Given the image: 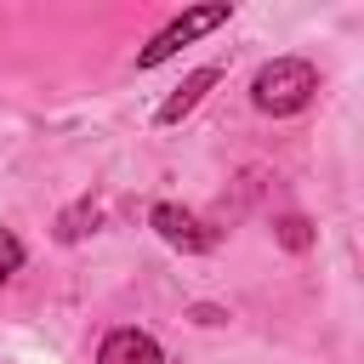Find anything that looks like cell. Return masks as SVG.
<instances>
[{
  "instance_id": "4",
  "label": "cell",
  "mask_w": 364,
  "mask_h": 364,
  "mask_svg": "<svg viewBox=\"0 0 364 364\" xmlns=\"http://www.w3.org/2000/svg\"><path fill=\"white\" fill-rule=\"evenodd\" d=\"M97 364H165V353H159V341L148 336V330H108L102 336V347H97Z\"/></svg>"
},
{
  "instance_id": "7",
  "label": "cell",
  "mask_w": 364,
  "mask_h": 364,
  "mask_svg": "<svg viewBox=\"0 0 364 364\" xmlns=\"http://www.w3.org/2000/svg\"><path fill=\"white\" fill-rule=\"evenodd\" d=\"M23 267V239L11 233V228H0V290L11 284V273Z\"/></svg>"
},
{
  "instance_id": "6",
  "label": "cell",
  "mask_w": 364,
  "mask_h": 364,
  "mask_svg": "<svg viewBox=\"0 0 364 364\" xmlns=\"http://www.w3.org/2000/svg\"><path fill=\"white\" fill-rule=\"evenodd\" d=\"M91 228H97V205H91V199H80V205L57 222V239H68V245H74V239H85Z\"/></svg>"
},
{
  "instance_id": "2",
  "label": "cell",
  "mask_w": 364,
  "mask_h": 364,
  "mask_svg": "<svg viewBox=\"0 0 364 364\" xmlns=\"http://www.w3.org/2000/svg\"><path fill=\"white\" fill-rule=\"evenodd\" d=\"M228 17H233V6H228V0H210V6H193V11H182L176 23H165V28H159V34H154V40L136 51V68H159L165 57H176L188 40H199V34L222 28Z\"/></svg>"
},
{
  "instance_id": "5",
  "label": "cell",
  "mask_w": 364,
  "mask_h": 364,
  "mask_svg": "<svg viewBox=\"0 0 364 364\" xmlns=\"http://www.w3.org/2000/svg\"><path fill=\"white\" fill-rule=\"evenodd\" d=\"M216 80H222L216 68H193V74H188V80H182V85L165 97V102H159V114H154V119H159V125H176L182 114H193V108H199V97H205Z\"/></svg>"
},
{
  "instance_id": "8",
  "label": "cell",
  "mask_w": 364,
  "mask_h": 364,
  "mask_svg": "<svg viewBox=\"0 0 364 364\" xmlns=\"http://www.w3.org/2000/svg\"><path fill=\"white\" fill-rule=\"evenodd\" d=\"M279 245H284V250H307V245H313V222H307V216H284V222H279Z\"/></svg>"
},
{
  "instance_id": "1",
  "label": "cell",
  "mask_w": 364,
  "mask_h": 364,
  "mask_svg": "<svg viewBox=\"0 0 364 364\" xmlns=\"http://www.w3.org/2000/svg\"><path fill=\"white\" fill-rule=\"evenodd\" d=\"M313 91H318V68H313L307 57H273V63H262L256 80H250V102H256L262 114H273V119L301 114V108L313 102Z\"/></svg>"
},
{
  "instance_id": "3",
  "label": "cell",
  "mask_w": 364,
  "mask_h": 364,
  "mask_svg": "<svg viewBox=\"0 0 364 364\" xmlns=\"http://www.w3.org/2000/svg\"><path fill=\"white\" fill-rule=\"evenodd\" d=\"M148 222H154V233H159L165 245H176V250H188V256H199V250L216 245V228H205L193 210H182V205H171V199H159Z\"/></svg>"
}]
</instances>
